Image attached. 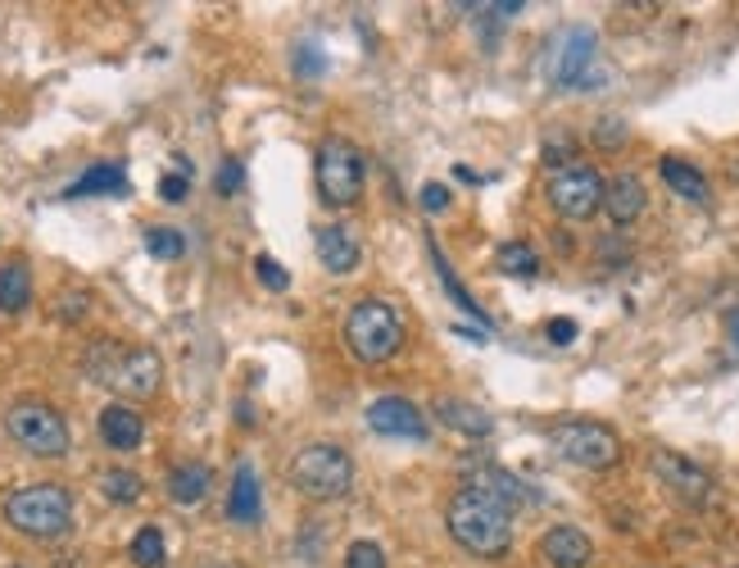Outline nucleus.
Masks as SVG:
<instances>
[{
  "instance_id": "nucleus-9",
  "label": "nucleus",
  "mask_w": 739,
  "mask_h": 568,
  "mask_svg": "<svg viewBox=\"0 0 739 568\" xmlns=\"http://www.w3.org/2000/svg\"><path fill=\"white\" fill-rule=\"evenodd\" d=\"M544 196H549V205L559 209L563 219L580 223V219L599 215V205H603V177H599L590 164H563V169L549 173Z\"/></svg>"
},
{
  "instance_id": "nucleus-20",
  "label": "nucleus",
  "mask_w": 739,
  "mask_h": 568,
  "mask_svg": "<svg viewBox=\"0 0 739 568\" xmlns=\"http://www.w3.org/2000/svg\"><path fill=\"white\" fill-rule=\"evenodd\" d=\"M209 487H213V468L200 464V460H187V464L168 468V496L177 505H200L209 496Z\"/></svg>"
},
{
  "instance_id": "nucleus-2",
  "label": "nucleus",
  "mask_w": 739,
  "mask_h": 568,
  "mask_svg": "<svg viewBox=\"0 0 739 568\" xmlns=\"http://www.w3.org/2000/svg\"><path fill=\"white\" fill-rule=\"evenodd\" d=\"M445 523H449L454 542L477 559H500L513 546V510L504 500L477 491V487H464L449 500Z\"/></svg>"
},
{
  "instance_id": "nucleus-32",
  "label": "nucleus",
  "mask_w": 739,
  "mask_h": 568,
  "mask_svg": "<svg viewBox=\"0 0 739 568\" xmlns=\"http://www.w3.org/2000/svg\"><path fill=\"white\" fill-rule=\"evenodd\" d=\"M187 192H191V177L187 173H164L160 177V196L168 205H181V200H187Z\"/></svg>"
},
{
  "instance_id": "nucleus-18",
  "label": "nucleus",
  "mask_w": 739,
  "mask_h": 568,
  "mask_svg": "<svg viewBox=\"0 0 739 568\" xmlns=\"http://www.w3.org/2000/svg\"><path fill=\"white\" fill-rule=\"evenodd\" d=\"M431 414H436L445 428L464 432V437H490V432H495V418H490L481 405H472V401H454V396H441L436 405H431Z\"/></svg>"
},
{
  "instance_id": "nucleus-22",
  "label": "nucleus",
  "mask_w": 739,
  "mask_h": 568,
  "mask_svg": "<svg viewBox=\"0 0 739 568\" xmlns=\"http://www.w3.org/2000/svg\"><path fill=\"white\" fill-rule=\"evenodd\" d=\"M118 192H128V173H122L118 164H91L78 183L64 192V200H82V196H118Z\"/></svg>"
},
{
  "instance_id": "nucleus-31",
  "label": "nucleus",
  "mask_w": 739,
  "mask_h": 568,
  "mask_svg": "<svg viewBox=\"0 0 739 568\" xmlns=\"http://www.w3.org/2000/svg\"><path fill=\"white\" fill-rule=\"evenodd\" d=\"M595 141L603 146V151H618V146H626V124H622V118H599V124H595Z\"/></svg>"
},
{
  "instance_id": "nucleus-25",
  "label": "nucleus",
  "mask_w": 739,
  "mask_h": 568,
  "mask_svg": "<svg viewBox=\"0 0 739 568\" xmlns=\"http://www.w3.org/2000/svg\"><path fill=\"white\" fill-rule=\"evenodd\" d=\"M132 564L137 568H164V559H168V550H164V532L160 528H141L137 536H132Z\"/></svg>"
},
{
  "instance_id": "nucleus-27",
  "label": "nucleus",
  "mask_w": 739,
  "mask_h": 568,
  "mask_svg": "<svg viewBox=\"0 0 739 568\" xmlns=\"http://www.w3.org/2000/svg\"><path fill=\"white\" fill-rule=\"evenodd\" d=\"M145 251L155 259H181L187 255V236L177 228H145Z\"/></svg>"
},
{
  "instance_id": "nucleus-1",
  "label": "nucleus",
  "mask_w": 739,
  "mask_h": 568,
  "mask_svg": "<svg viewBox=\"0 0 739 568\" xmlns=\"http://www.w3.org/2000/svg\"><path fill=\"white\" fill-rule=\"evenodd\" d=\"M82 369H86V378L96 382V386H105V392H114L122 401L155 396L160 392V378H164V364H160L155 350L114 341V337L91 341V350L82 355Z\"/></svg>"
},
{
  "instance_id": "nucleus-23",
  "label": "nucleus",
  "mask_w": 739,
  "mask_h": 568,
  "mask_svg": "<svg viewBox=\"0 0 739 568\" xmlns=\"http://www.w3.org/2000/svg\"><path fill=\"white\" fill-rule=\"evenodd\" d=\"M662 183L676 192V196H685V200H694V205H703L707 200V177L690 164V160H676V155H667L662 160Z\"/></svg>"
},
{
  "instance_id": "nucleus-4",
  "label": "nucleus",
  "mask_w": 739,
  "mask_h": 568,
  "mask_svg": "<svg viewBox=\"0 0 739 568\" xmlns=\"http://www.w3.org/2000/svg\"><path fill=\"white\" fill-rule=\"evenodd\" d=\"M345 341L363 364H386L390 355L404 346V318L395 314L390 301L367 295V301H359L345 318Z\"/></svg>"
},
{
  "instance_id": "nucleus-15",
  "label": "nucleus",
  "mask_w": 739,
  "mask_h": 568,
  "mask_svg": "<svg viewBox=\"0 0 739 568\" xmlns=\"http://www.w3.org/2000/svg\"><path fill=\"white\" fill-rule=\"evenodd\" d=\"M101 437L109 451H137L141 437H145V418L128 405V401H114L101 409Z\"/></svg>"
},
{
  "instance_id": "nucleus-30",
  "label": "nucleus",
  "mask_w": 739,
  "mask_h": 568,
  "mask_svg": "<svg viewBox=\"0 0 739 568\" xmlns=\"http://www.w3.org/2000/svg\"><path fill=\"white\" fill-rule=\"evenodd\" d=\"M255 274H259V282H263L268 291H286V287H291V274H286V268L277 264L272 255H259V259H255Z\"/></svg>"
},
{
  "instance_id": "nucleus-8",
  "label": "nucleus",
  "mask_w": 739,
  "mask_h": 568,
  "mask_svg": "<svg viewBox=\"0 0 739 568\" xmlns=\"http://www.w3.org/2000/svg\"><path fill=\"white\" fill-rule=\"evenodd\" d=\"M318 196L341 209V205H354L363 196V155L359 146L345 141V137H327L318 146Z\"/></svg>"
},
{
  "instance_id": "nucleus-37",
  "label": "nucleus",
  "mask_w": 739,
  "mask_h": 568,
  "mask_svg": "<svg viewBox=\"0 0 739 568\" xmlns=\"http://www.w3.org/2000/svg\"><path fill=\"white\" fill-rule=\"evenodd\" d=\"M209 568H232V564H209Z\"/></svg>"
},
{
  "instance_id": "nucleus-16",
  "label": "nucleus",
  "mask_w": 739,
  "mask_h": 568,
  "mask_svg": "<svg viewBox=\"0 0 739 568\" xmlns=\"http://www.w3.org/2000/svg\"><path fill=\"white\" fill-rule=\"evenodd\" d=\"M314 251L322 259V268H331V274H354L359 268V242L350 236V228L341 223H327L314 232Z\"/></svg>"
},
{
  "instance_id": "nucleus-11",
  "label": "nucleus",
  "mask_w": 739,
  "mask_h": 568,
  "mask_svg": "<svg viewBox=\"0 0 739 568\" xmlns=\"http://www.w3.org/2000/svg\"><path fill=\"white\" fill-rule=\"evenodd\" d=\"M654 473H658V483H662L676 500L690 505V510H703V505L713 500V477H707L699 464H690L685 455L658 451V455H654Z\"/></svg>"
},
{
  "instance_id": "nucleus-10",
  "label": "nucleus",
  "mask_w": 739,
  "mask_h": 568,
  "mask_svg": "<svg viewBox=\"0 0 739 568\" xmlns=\"http://www.w3.org/2000/svg\"><path fill=\"white\" fill-rule=\"evenodd\" d=\"M549 73L559 86H572V92H590L599 82V42L590 27H567L559 50L549 59Z\"/></svg>"
},
{
  "instance_id": "nucleus-24",
  "label": "nucleus",
  "mask_w": 739,
  "mask_h": 568,
  "mask_svg": "<svg viewBox=\"0 0 739 568\" xmlns=\"http://www.w3.org/2000/svg\"><path fill=\"white\" fill-rule=\"evenodd\" d=\"M96 487H101V496H105V500H114V505H137V500H141V491H145V483H141V477H137L132 468H101Z\"/></svg>"
},
{
  "instance_id": "nucleus-17",
  "label": "nucleus",
  "mask_w": 739,
  "mask_h": 568,
  "mask_svg": "<svg viewBox=\"0 0 739 568\" xmlns=\"http://www.w3.org/2000/svg\"><path fill=\"white\" fill-rule=\"evenodd\" d=\"M227 519L241 528H255L263 519V496H259V477L250 464H241L232 477V491H227Z\"/></svg>"
},
{
  "instance_id": "nucleus-35",
  "label": "nucleus",
  "mask_w": 739,
  "mask_h": 568,
  "mask_svg": "<svg viewBox=\"0 0 739 568\" xmlns=\"http://www.w3.org/2000/svg\"><path fill=\"white\" fill-rule=\"evenodd\" d=\"M236 187H241V164H236V160H227V164L219 169V192H223V196H232Z\"/></svg>"
},
{
  "instance_id": "nucleus-14",
  "label": "nucleus",
  "mask_w": 739,
  "mask_h": 568,
  "mask_svg": "<svg viewBox=\"0 0 739 568\" xmlns=\"http://www.w3.org/2000/svg\"><path fill=\"white\" fill-rule=\"evenodd\" d=\"M644 205H649V192H644V183L635 173H618L612 183H603V209H608V219L626 228L644 215Z\"/></svg>"
},
{
  "instance_id": "nucleus-3",
  "label": "nucleus",
  "mask_w": 739,
  "mask_h": 568,
  "mask_svg": "<svg viewBox=\"0 0 739 568\" xmlns=\"http://www.w3.org/2000/svg\"><path fill=\"white\" fill-rule=\"evenodd\" d=\"M0 510H5V523L14 532L33 536V542H55V536H64L73 528V496L59 483H27L10 491Z\"/></svg>"
},
{
  "instance_id": "nucleus-36",
  "label": "nucleus",
  "mask_w": 739,
  "mask_h": 568,
  "mask_svg": "<svg viewBox=\"0 0 739 568\" xmlns=\"http://www.w3.org/2000/svg\"><path fill=\"white\" fill-rule=\"evenodd\" d=\"M726 327H730V337H735V346H739V310H730V318H726Z\"/></svg>"
},
{
  "instance_id": "nucleus-33",
  "label": "nucleus",
  "mask_w": 739,
  "mask_h": 568,
  "mask_svg": "<svg viewBox=\"0 0 739 568\" xmlns=\"http://www.w3.org/2000/svg\"><path fill=\"white\" fill-rule=\"evenodd\" d=\"M544 333H549L553 346H572V341H576V323H572V318H549Z\"/></svg>"
},
{
  "instance_id": "nucleus-12",
  "label": "nucleus",
  "mask_w": 739,
  "mask_h": 568,
  "mask_svg": "<svg viewBox=\"0 0 739 568\" xmlns=\"http://www.w3.org/2000/svg\"><path fill=\"white\" fill-rule=\"evenodd\" d=\"M367 428H373L377 437L426 441V414L404 396H382V401L367 405Z\"/></svg>"
},
{
  "instance_id": "nucleus-29",
  "label": "nucleus",
  "mask_w": 739,
  "mask_h": 568,
  "mask_svg": "<svg viewBox=\"0 0 739 568\" xmlns=\"http://www.w3.org/2000/svg\"><path fill=\"white\" fill-rule=\"evenodd\" d=\"M345 568H386V550L377 542H354L345 550Z\"/></svg>"
},
{
  "instance_id": "nucleus-34",
  "label": "nucleus",
  "mask_w": 739,
  "mask_h": 568,
  "mask_svg": "<svg viewBox=\"0 0 739 568\" xmlns=\"http://www.w3.org/2000/svg\"><path fill=\"white\" fill-rule=\"evenodd\" d=\"M422 209H431V215L449 209V192H445L441 183H426V187H422Z\"/></svg>"
},
{
  "instance_id": "nucleus-21",
  "label": "nucleus",
  "mask_w": 739,
  "mask_h": 568,
  "mask_svg": "<svg viewBox=\"0 0 739 568\" xmlns=\"http://www.w3.org/2000/svg\"><path fill=\"white\" fill-rule=\"evenodd\" d=\"M33 301V268L27 259H5L0 264V310L5 314H19Z\"/></svg>"
},
{
  "instance_id": "nucleus-19",
  "label": "nucleus",
  "mask_w": 739,
  "mask_h": 568,
  "mask_svg": "<svg viewBox=\"0 0 739 568\" xmlns=\"http://www.w3.org/2000/svg\"><path fill=\"white\" fill-rule=\"evenodd\" d=\"M468 487H477V491H485V496L504 500L508 510H517L521 500H531V491L521 487L508 468H500V464H472V473H468Z\"/></svg>"
},
{
  "instance_id": "nucleus-6",
  "label": "nucleus",
  "mask_w": 739,
  "mask_h": 568,
  "mask_svg": "<svg viewBox=\"0 0 739 568\" xmlns=\"http://www.w3.org/2000/svg\"><path fill=\"white\" fill-rule=\"evenodd\" d=\"M5 432L14 445H23L37 460H64L69 455V424L64 414L46 401H19L5 414Z\"/></svg>"
},
{
  "instance_id": "nucleus-28",
  "label": "nucleus",
  "mask_w": 739,
  "mask_h": 568,
  "mask_svg": "<svg viewBox=\"0 0 739 568\" xmlns=\"http://www.w3.org/2000/svg\"><path fill=\"white\" fill-rule=\"evenodd\" d=\"M431 259H436V274H441V282H445V291H449V295H454V301H458V310H468L472 318H481V323H485V314L477 310V301H472V295H468L464 287H458V282H454V274H449V264H445V255H441L436 246H431Z\"/></svg>"
},
{
  "instance_id": "nucleus-13",
  "label": "nucleus",
  "mask_w": 739,
  "mask_h": 568,
  "mask_svg": "<svg viewBox=\"0 0 739 568\" xmlns=\"http://www.w3.org/2000/svg\"><path fill=\"white\" fill-rule=\"evenodd\" d=\"M540 555H544L553 568H585V564L595 559V542H590V536H585L580 528L559 523V528H549V532H544Z\"/></svg>"
},
{
  "instance_id": "nucleus-26",
  "label": "nucleus",
  "mask_w": 739,
  "mask_h": 568,
  "mask_svg": "<svg viewBox=\"0 0 739 568\" xmlns=\"http://www.w3.org/2000/svg\"><path fill=\"white\" fill-rule=\"evenodd\" d=\"M500 268L504 274H513V278H536L540 274V255L527 246V242H508V246H500Z\"/></svg>"
},
{
  "instance_id": "nucleus-7",
  "label": "nucleus",
  "mask_w": 739,
  "mask_h": 568,
  "mask_svg": "<svg viewBox=\"0 0 739 568\" xmlns=\"http://www.w3.org/2000/svg\"><path fill=\"white\" fill-rule=\"evenodd\" d=\"M549 445L559 451L567 464L576 468H590V473H603L622 460V441L612 428L603 424H590V418H567V424L549 428Z\"/></svg>"
},
{
  "instance_id": "nucleus-5",
  "label": "nucleus",
  "mask_w": 739,
  "mask_h": 568,
  "mask_svg": "<svg viewBox=\"0 0 739 568\" xmlns=\"http://www.w3.org/2000/svg\"><path fill=\"white\" fill-rule=\"evenodd\" d=\"M291 487L309 500H341L354 487V460L331 441L304 445L291 460Z\"/></svg>"
}]
</instances>
